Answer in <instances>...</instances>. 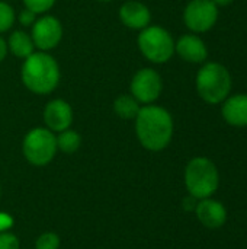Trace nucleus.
<instances>
[{"label":"nucleus","instance_id":"1","mask_svg":"<svg viewBox=\"0 0 247 249\" xmlns=\"http://www.w3.org/2000/svg\"><path fill=\"white\" fill-rule=\"evenodd\" d=\"M135 133L144 149L150 152H160L172 142L173 118L170 112L162 107H141L135 117Z\"/></svg>","mask_w":247,"mask_h":249},{"label":"nucleus","instance_id":"2","mask_svg":"<svg viewBox=\"0 0 247 249\" xmlns=\"http://www.w3.org/2000/svg\"><path fill=\"white\" fill-rule=\"evenodd\" d=\"M20 77L28 90L36 95H48L60 82V66L47 51H36L23 60Z\"/></svg>","mask_w":247,"mask_h":249},{"label":"nucleus","instance_id":"3","mask_svg":"<svg viewBox=\"0 0 247 249\" xmlns=\"http://www.w3.org/2000/svg\"><path fill=\"white\" fill-rule=\"evenodd\" d=\"M197 92L210 105L223 104L231 92V74L220 63H205L197 73Z\"/></svg>","mask_w":247,"mask_h":249},{"label":"nucleus","instance_id":"4","mask_svg":"<svg viewBox=\"0 0 247 249\" xmlns=\"http://www.w3.org/2000/svg\"><path fill=\"white\" fill-rule=\"evenodd\" d=\"M185 185L189 196L197 200L213 197L220 187V174L215 163L204 156L191 159L185 168Z\"/></svg>","mask_w":247,"mask_h":249},{"label":"nucleus","instance_id":"5","mask_svg":"<svg viewBox=\"0 0 247 249\" xmlns=\"http://www.w3.org/2000/svg\"><path fill=\"white\" fill-rule=\"evenodd\" d=\"M141 54L154 64L167 63L175 54V39L169 31L157 25H148L141 29L137 38Z\"/></svg>","mask_w":247,"mask_h":249},{"label":"nucleus","instance_id":"6","mask_svg":"<svg viewBox=\"0 0 247 249\" xmlns=\"http://www.w3.org/2000/svg\"><path fill=\"white\" fill-rule=\"evenodd\" d=\"M25 159L35 165L44 166L49 163L57 153V137L54 133L44 127L32 128L23 139L22 144Z\"/></svg>","mask_w":247,"mask_h":249},{"label":"nucleus","instance_id":"7","mask_svg":"<svg viewBox=\"0 0 247 249\" xmlns=\"http://www.w3.org/2000/svg\"><path fill=\"white\" fill-rule=\"evenodd\" d=\"M218 19V6L213 0H191L183 10V22L194 34L210 31Z\"/></svg>","mask_w":247,"mask_h":249},{"label":"nucleus","instance_id":"8","mask_svg":"<svg viewBox=\"0 0 247 249\" xmlns=\"http://www.w3.org/2000/svg\"><path fill=\"white\" fill-rule=\"evenodd\" d=\"M162 90H163L162 76L150 67L138 70L131 80V95L140 104H146V105L153 104L154 101L159 99Z\"/></svg>","mask_w":247,"mask_h":249},{"label":"nucleus","instance_id":"9","mask_svg":"<svg viewBox=\"0 0 247 249\" xmlns=\"http://www.w3.org/2000/svg\"><path fill=\"white\" fill-rule=\"evenodd\" d=\"M32 41L39 51H49L55 48L63 38L61 22L55 16H42L32 25Z\"/></svg>","mask_w":247,"mask_h":249},{"label":"nucleus","instance_id":"10","mask_svg":"<svg viewBox=\"0 0 247 249\" xmlns=\"http://www.w3.org/2000/svg\"><path fill=\"white\" fill-rule=\"evenodd\" d=\"M44 123L52 133L70 128L73 123V109L64 99H52L44 108Z\"/></svg>","mask_w":247,"mask_h":249},{"label":"nucleus","instance_id":"11","mask_svg":"<svg viewBox=\"0 0 247 249\" xmlns=\"http://www.w3.org/2000/svg\"><path fill=\"white\" fill-rule=\"evenodd\" d=\"M195 213L198 220L208 229H220L227 222V210L224 204L211 197L198 200Z\"/></svg>","mask_w":247,"mask_h":249},{"label":"nucleus","instance_id":"12","mask_svg":"<svg viewBox=\"0 0 247 249\" xmlns=\"http://www.w3.org/2000/svg\"><path fill=\"white\" fill-rule=\"evenodd\" d=\"M175 51L181 55L182 60L194 64L204 63L208 57V48L205 42L195 34L182 35L178 42H175Z\"/></svg>","mask_w":247,"mask_h":249},{"label":"nucleus","instance_id":"13","mask_svg":"<svg viewBox=\"0 0 247 249\" xmlns=\"http://www.w3.org/2000/svg\"><path fill=\"white\" fill-rule=\"evenodd\" d=\"M121 22L131 29H144L150 25L151 13L146 4L137 0L125 1L119 9Z\"/></svg>","mask_w":247,"mask_h":249},{"label":"nucleus","instance_id":"14","mask_svg":"<svg viewBox=\"0 0 247 249\" xmlns=\"http://www.w3.org/2000/svg\"><path fill=\"white\" fill-rule=\"evenodd\" d=\"M221 115L233 127H247V93L230 95L223 102Z\"/></svg>","mask_w":247,"mask_h":249},{"label":"nucleus","instance_id":"15","mask_svg":"<svg viewBox=\"0 0 247 249\" xmlns=\"http://www.w3.org/2000/svg\"><path fill=\"white\" fill-rule=\"evenodd\" d=\"M7 50L17 58H26L32 53H35V44L32 36L25 31H13L7 41Z\"/></svg>","mask_w":247,"mask_h":249},{"label":"nucleus","instance_id":"16","mask_svg":"<svg viewBox=\"0 0 247 249\" xmlns=\"http://www.w3.org/2000/svg\"><path fill=\"white\" fill-rule=\"evenodd\" d=\"M140 108V102L132 95H121L114 101V111L122 120H135Z\"/></svg>","mask_w":247,"mask_h":249},{"label":"nucleus","instance_id":"17","mask_svg":"<svg viewBox=\"0 0 247 249\" xmlns=\"http://www.w3.org/2000/svg\"><path fill=\"white\" fill-rule=\"evenodd\" d=\"M55 137H57V149H60L64 153H74L82 144L80 134L70 128L60 131L58 136H55Z\"/></svg>","mask_w":247,"mask_h":249},{"label":"nucleus","instance_id":"18","mask_svg":"<svg viewBox=\"0 0 247 249\" xmlns=\"http://www.w3.org/2000/svg\"><path fill=\"white\" fill-rule=\"evenodd\" d=\"M15 22V10L10 4L0 1V34L12 28Z\"/></svg>","mask_w":247,"mask_h":249},{"label":"nucleus","instance_id":"19","mask_svg":"<svg viewBox=\"0 0 247 249\" xmlns=\"http://www.w3.org/2000/svg\"><path fill=\"white\" fill-rule=\"evenodd\" d=\"M60 248V238L52 232L42 233L35 244V249H58Z\"/></svg>","mask_w":247,"mask_h":249},{"label":"nucleus","instance_id":"20","mask_svg":"<svg viewBox=\"0 0 247 249\" xmlns=\"http://www.w3.org/2000/svg\"><path fill=\"white\" fill-rule=\"evenodd\" d=\"M22 1H23L26 9L35 12L36 15L48 12L55 3V0H22Z\"/></svg>","mask_w":247,"mask_h":249},{"label":"nucleus","instance_id":"21","mask_svg":"<svg viewBox=\"0 0 247 249\" xmlns=\"http://www.w3.org/2000/svg\"><path fill=\"white\" fill-rule=\"evenodd\" d=\"M0 249H19V241L13 233H0Z\"/></svg>","mask_w":247,"mask_h":249},{"label":"nucleus","instance_id":"22","mask_svg":"<svg viewBox=\"0 0 247 249\" xmlns=\"http://www.w3.org/2000/svg\"><path fill=\"white\" fill-rule=\"evenodd\" d=\"M17 19H19L20 25H23V26H32L35 23V20H36V13L25 7L23 10L19 12Z\"/></svg>","mask_w":247,"mask_h":249},{"label":"nucleus","instance_id":"23","mask_svg":"<svg viewBox=\"0 0 247 249\" xmlns=\"http://www.w3.org/2000/svg\"><path fill=\"white\" fill-rule=\"evenodd\" d=\"M12 225H13V219L7 213H0V233L10 229Z\"/></svg>","mask_w":247,"mask_h":249},{"label":"nucleus","instance_id":"24","mask_svg":"<svg viewBox=\"0 0 247 249\" xmlns=\"http://www.w3.org/2000/svg\"><path fill=\"white\" fill-rule=\"evenodd\" d=\"M197 204H198V200L195 197H192V196H189V197H186L183 200V209L188 210V212H195Z\"/></svg>","mask_w":247,"mask_h":249},{"label":"nucleus","instance_id":"25","mask_svg":"<svg viewBox=\"0 0 247 249\" xmlns=\"http://www.w3.org/2000/svg\"><path fill=\"white\" fill-rule=\"evenodd\" d=\"M6 54H7V44H6V41L0 36V63L4 60Z\"/></svg>","mask_w":247,"mask_h":249},{"label":"nucleus","instance_id":"26","mask_svg":"<svg viewBox=\"0 0 247 249\" xmlns=\"http://www.w3.org/2000/svg\"><path fill=\"white\" fill-rule=\"evenodd\" d=\"M217 6H229V4H231L234 0H213Z\"/></svg>","mask_w":247,"mask_h":249},{"label":"nucleus","instance_id":"27","mask_svg":"<svg viewBox=\"0 0 247 249\" xmlns=\"http://www.w3.org/2000/svg\"><path fill=\"white\" fill-rule=\"evenodd\" d=\"M99 1H111V0H99Z\"/></svg>","mask_w":247,"mask_h":249},{"label":"nucleus","instance_id":"28","mask_svg":"<svg viewBox=\"0 0 247 249\" xmlns=\"http://www.w3.org/2000/svg\"><path fill=\"white\" fill-rule=\"evenodd\" d=\"M0 196H1V188H0Z\"/></svg>","mask_w":247,"mask_h":249}]
</instances>
